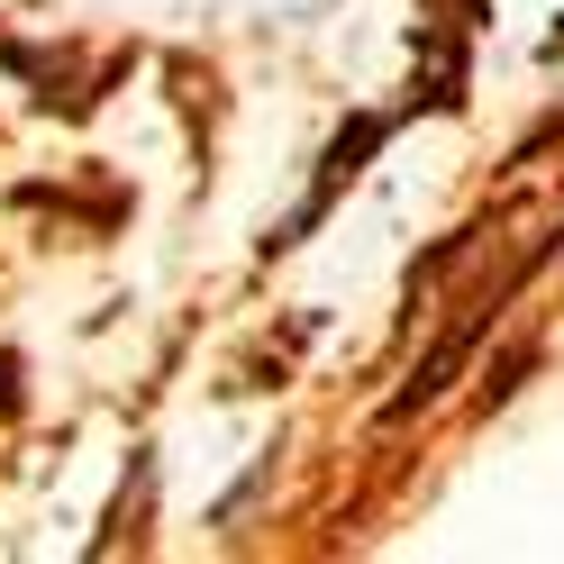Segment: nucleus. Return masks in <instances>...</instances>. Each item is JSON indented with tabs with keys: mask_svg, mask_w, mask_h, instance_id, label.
<instances>
[{
	"mask_svg": "<svg viewBox=\"0 0 564 564\" xmlns=\"http://www.w3.org/2000/svg\"><path fill=\"white\" fill-rule=\"evenodd\" d=\"M155 446H128V474H119V491H110V510H100V528H91V546L83 555H119V546H147V528H155Z\"/></svg>",
	"mask_w": 564,
	"mask_h": 564,
	"instance_id": "nucleus-3",
	"label": "nucleus"
},
{
	"mask_svg": "<svg viewBox=\"0 0 564 564\" xmlns=\"http://www.w3.org/2000/svg\"><path fill=\"white\" fill-rule=\"evenodd\" d=\"M19 209H74V200H64V192H46V183H19ZM119 209H128V200L110 192V200H91V219H100V228H110V219H119Z\"/></svg>",
	"mask_w": 564,
	"mask_h": 564,
	"instance_id": "nucleus-6",
	"label": "nucleus"
},
{
	"mask_svg": "<svg viewBox=\"0 0 564 564\" xmlns=\"http://www.w3.org/2000/svg\"><path fill=\"white\" fill-rule=\"evenodd\" d=\"M538 55H546V64H555V55H564V19H555V28H546V46H538Z\"/></svg>",
	"mask_w": 564,
	"mask_h": 564,
	"instance_id": "nucleus-8",
	"label": "nucleus"
},
{
	"mask_svg": "<svg viewBox=\"0 0 564 564\" xmlns=\"http://www.w3.org/2000/svg\"><path fill=\"white\" fill-rule=\"evenodd\" d=\"M401 128H410L401 110H346V119H337V137L319 147V164H310V183H301V200H292V209H282V219H273V237H264V264H282V256H301V246H310V237L328 228V209H337L346 192L365 183V164H373L382 147H392Z\"/></svg>",
	"mask_w": 564,
	"mask_h": 564,
	"instance_id": "nucleus-1",
	"label": "nucleus"
},
{
	"mask_svg": "<svg viewBox=\"0 0 564 564\" xmlns=\"http://www.w3.org/2000/svg\"><path fill=\"white\" fill-rule=\"evenodd\" d=\"M264 482H273V455H256V465H246V474L228 482V501H219V519H237V510H246V501H256V491H264Z\"/></svg>",
	"mask_w": 564,
	"mask_h": 564,
	"instance_id": "nucleus-7",
	"label": "nucleus"
},
{
	"mask_svg": "<svg viewBox=\"0 0 564 564\" xmlns=\"http://www.w3.org/2000/svg\"><path fill=\"white\" fill-rule=\"evenodd\" d=\"M0 74L28 91V110H46V119H64V128H83V119H100V100H110V91L137 74V46H110V55L83 74V46L10 37V28H0Z\"/></svg>",
	"mask_w": 564,
	"mask_h": 564,
	"instance_id": "nucleus-2",
	"label": "nucleus"
},
{
	"mask_svg": "<svg viewBox=\"0 0 564 564\" xmlns=\"http://www.w3.org/2000/svg\"><path fill=\"white\" fill-rule=\"evenodd\" d=\"M0 419H28V356L0 346Z\"/></svg>",
	"mask_w": 564,
	"mask_h": 564,
	"instance_id": "nucleus-5",
	"label": "nucleus"
},
{
	"mask_svg": "<svg viewBox=\"0 0 564 564\" xmlns=\"http://www.w3.org/2000/svg\"><path fill=\"white\" fill-rule=\"evenodd\" d=\"M528 373H538V346H528V337H519V346H510V356H501V365H491V373H482V410H501V401L519 392V382H528Z\"/></svg>",
	"mask_w": 564,
	"mask_h": 564,
	"instance_id": "nucleus-4",
	"label": "nucleus"
}]
</instances>
